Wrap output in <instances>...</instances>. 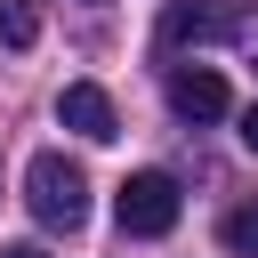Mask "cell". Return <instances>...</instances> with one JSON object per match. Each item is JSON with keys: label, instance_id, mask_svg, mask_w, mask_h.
Segmentation results:
<instances>
[{"label": "cell", "instance_id": "1", "mask_svg": "<svg viewBox=\"0 0 258 258\" xmlns=\"http://www.w3.org/2000/svg\"><path fill=\"white\" fill-rule=\"evenodd\" d=\"M24 202H32V218H40L48 234H81V226H89V177H81V161H64V153H32V169H24Z\"/></svg>", "mask_w": 258, "mask_h": 258}, {"label": "cell", "instance_id": "2", "mask_svg": "<svg viewBox=\"0 0 258 258\" xmlns=\"http://www.w3.org/2000/svg\"><path fill=\"white\" fill-rule=\"evenodd\" d=\"M121 234H137V242H161L169 226H177V210H185V194H177V177L169 169H137L129 185H121Z\"/></svg>", "mask_w": 258, "mask_h": 258}, {"label": "cell", "instance_id": "3", "mask_svg": "<svg viewBox=\"0 0 258 258\" xmlns=\"http://www.w3.org/2000/svg\"><path fill=\"white\" fill-rule=\"evenodd\" d=\"M234 32H242L234 0H169L161 8V48H210V40H234Z\"/></svg>", "mask_w": 258, "mask_h": 258}, {"label": "cell", "instance_id": "4", "mask_svg": "<svg viewBox=\"0 0 258 258\" xmlns=\"http://www.w3.org/2000/svg\"><path fill=\"white\" fill-rule=\"evenodd\" d=\"M234 97H226V73L218 64H177L169 73V113L177 121H218Z\"/></svg>", "mask_w": 258, "mask_h": 258}, {"label": "cell", "instance_id": "5", "mask_svg": "<svg viewBox=\"0 0 258 258\" xmlns=\"http://www.w3.org/2000/svg\"><path fill=\"white\" fill-rule=\"evenodd\" d=\"M56 121H64L73 137H89V145H105V137L121 129V121H113V97H105L97 81H73V89L56 97Z\"/></svg>", "mask_w": 258, "mask_h": 258}, {"label": "cell", "instance_id": "6", "mask_svg": "<svg viewBox=\"0 0 258 258\" xmlns=\"http://www.w3.org/2000/svg\"><path fill=\"white\" fill-rule=\"evenodd\" d=\"M218 234H226V250H234V258H258V202L226 210V226H218Z\"/></svg>", "mask_w": 258, "mask_h": 258}, {"label": "cell", "instance_id": "7", "mask_svg": "<svg viewBox=\"0 0 258 258\" xmlns=\"http://www.w3.org/2000/svg\"><path fill=\"white\" fill-rule=\"evenodd\" d=\"M0 40H8V48H32V40H40V16H32V0H8V8H0Z\"/></svg>", "mask_w": 258, "mask_h": 258}, {"label": "cell", "instance_id": "8", "mask_svg": "<svg viewBox=\"0 0 258 258\" xmlns=\"http://www.w3.org/2000/svg\"><path fill=\"white\" fill-rule=\"evenodd\" d=\"M242 145H250V153H258V105H250V113H242Z\"/></svg>", "mask_w": 258, "mask_h": 258}, {"label": "cell", "instance_id": "9", "mask_svg": "<svg viewBox=\"0 0 258 258\" xmlns=\"http://www.w3.org/2000/svg\"><path fill=\"white\" fill-rule=\"evenodd\" d=\"M0 258H48V250H40V242H8Z\"/></svg>", "mask_w": 258, "mask_h": 258}]
</instances>
